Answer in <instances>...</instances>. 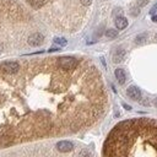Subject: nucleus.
Returning <instances> with one entry per match:
<instances>
[{
	"mask_svg": "<svg viewBox=\"0 0 157 157\" xmlns=\"http://www.w3.org/2000/svg\"><path fill=\"white\" fill-rule=\"evenodd\" d=\"M107 103L101 72L87 59L71 69L59 58L22 60L13 72L0 66V148L87 129Z\"/></svg>",
	"mask_w": 157,
	"mask_h": 157,
	"instance_id": "1",
	"label": "nucleus"
},
{
	"mask_svg": "<svg viewBox=\"0 0 157 157\" xmlns=\"http://www.w3.org/2000/svg\"><path fill=\"white\" fill-rule=\"evenodd\" d=\"M103 157H157V120L134 118L118 123L104 141Z\"/></svg>",
	"mask_w": 157,
	"mask_h": 157,
	"instance_id": "2",
	"label": "nucleus"
},
{
	"mask_svg": "<svg viewBox=\"0 0 157 157\" xmlns=\"http://www.w3.org/2000/svg\"><path fill=\"white\" fill-rule=\"evenodd\" d=\"M33 10H47L48 12L52 11L53 13L61 12H67L72 11L74 15L75 12L78 13L82 9H85L81 4V0H25Z\"/></svg>",
	"mask_w": 157,
	"mask_h": 157,
	"instance_id": "3",
	"label": "nucleus"
},
{
	"mask_svg": "<svg viewBox=\"0 0 157 157\" xmlns=\"http://www.w3.org/2000/svg\"><path fill=\"white\" fill-rule=\"evenodd\" d=\"M44 40V37L43 34L40 33H33L32 36L28 37V44L32 45V47H37V45H40Z\"/></svg>",
	"mask_w": 157,
	"mask_h": 157,
	"instance_id": "4",
	"label": "nucleus"
},
{
	"mask_svg": "<svg viewBox=\"0 0 157 157\" xmlns=\"http://www.w3.org/2000/svg\"><path fill=\"white\" fill-rule=\"evenodd\" d=\"M126 94L129 96V98L134 99V101H139L141 98V91L139 90V87L136 86H130L126 90Z\"/></svg>",
	"mask_w": 157,
	"mask_h": 157,
	"instance_id": "5",
	"label": "nucleus"
},
{
	"mask_svg": "<svg viewBox=\"0 0 157 157\" xmlns=\"http://www.w3.org/2000/svg\"><path fill=\"white\" fill-rule=\"evenodd\" d=\"M56 147H58V150L60 152H69V151H71L74 148V145H72V142H70L67 140H63V141L58 142Z\"/></svg>",
	"mask_w": 157,
	"mask_h": 157,
	"instance_id": "6",
	"label": "nucleus"
},
{
	"mask_svg": "<svg viewBox=\"0 0 157 157\" xmlns=\"http://www.w3.org/2000/svg\"><path fill=\"white\" fill-rule=\"evenodd\" d=\"M124 56H125V50L121 49V48H118L113 54V61L114 63H120L124 59Z\"/></svg>",
	"mask_w": 157,
	"mask_h": 157,
	"instance_id": "7",
	"label": "nucleus"
},
{
	"mask_svg": "<svg viewBox=\"0 0 157 157\" xmlns=\"http://www.w3.org/2000/svg\"><path fill=\"white\" fill-rule=\"evenodd\" d=\"M115 26L118 29H124L126 26H128V20L123 16H119L115 18Z\"/></svg>",
	"mask_w": 157,
	"mask_h": 157,
	"instance_id": "8",
	"label": "nucleus"
},
{
	"mask_svg": "<svg viewBox=\"0 0 157 157\" xmlns=\"http://www.w3.org/2000/svg\"><path fill=\"white\" fill-rule=\"evenodd\" d=\"M114 74H115V77H117V80H118V82H119L120 85H123V83L125 82V78H126L124 70H123V69H117Z\"/></svg>",
	"mask_w": 157,
	"mask_h": 157,
	"instance_id": "9",
	"label": "nucleus"
},
{
	"mask_svg": "<svg viewBox=\"0 0 157 157\" xmlns=\"http://www.w3.org/2000/svg\"><path fill=\"white\" fill-rule=\"evenodd\" d=\"M146 38H147V34H146V33L139 34V36H136V38H135V43H136V44H144L145 40H146Z\"/></svg>",
	"mask_w": 157,
	"mask_h": 157,
	"instance_id": "10",
	"label": "nucleus"
},
{
	"mask_svg": "<svg viewBox=\"0 0 157 157\" xmlns=\"http://www.w3.org/2000/svg\"><path fill=\"white\" fill-rule=\"evenodd\" d=\"M54 43L55 44H58V45H66V43H67V40L65 39V38H61V37H56V38H54Z\"/></svg>",
	"mask_w": 157,
	"mask_h": 157,
	"instance_id": "11",
	"label": "nucleus"
},
{
	"mask_svg": "<svg viewBox=\"0 0 157 157\" xmlns=\"http://www.w3.org/2000/svg\"><path fill=\"white\" fill-rule=\"evenodd\" d=\"M105 36H107L108 38H115V37L118 36V32H117L115 29H107Z\"/></svg>",
	"mask_w": 157,
	"mask_h": 157,
	"instance_id": "12",
	"label": "nucleus"
},
{
	"mask_svg": "<svg viewBox=\"0 0 157 157\" xmlns=\"http://www.w3.org/2000/svg\"><path fill=\"white\" fill-rule=\"evenodd\" d=\"M81 4H82L83 7H87V6L91 5V0H81Z\"/></svg>",
	"mask_w": 157,
	"mask_h": 157,
	"instance_id": "13",
	"label": "nucleus"
},
{
	"mask_svg": "<svg viewBox=\"0 0 157 157\" xmlns=\"http://www.w3.org/2000/svg\"><path fill=\"white\" fill-rule=\"evenodd\" d=\"M147 2H148V0H139L137 5L139 6H145V5H147Z\"/></svg>",
	"mask_w": 157,
	"mask_h": 157,
	"instance_id": "14",
	"label": "nucleus"
},
{
	"mask_svg": "<svg viewBox=\"0 0 157 157\" xmlns=\"http://www.w3.org/2000/svg\"><path fill=\"white\" fill-rule=\"evenodd\" d=\"M155 12H157V4L152 7V10H151V13H155Z\"/></svg>",
	"mask_w": 157,
	"mask_h": 157,
	"instance_id": "15",
	"label": "nucleus"
},
{
	"mask_svg": "<svg viewBox=\"0 0 157 157\" xmlns=\"http://www.w3.org/2000/svg\"><path fill=\"white\" fill-rule=\"evenodd\" d=\"M123 105H124V108H125V109H128V110H129V109H131V108H130V105H128V104H125V103H124Z\"/></svg>",
	"mask_w": 157,
	"mask_h": 157,
	"instance_id": "16",
	"label": "nucleus"
},
{
	"mask_svg": "<svg viewBox=\"0 0 157 157\" xmlns=\"http://www.w3.org/2000/svg\"><path fill=\"white\" fill-rule=\"evenodd\" d=\"M152 21H156V22H157V16H156V15L152 16Z\"/></svg>",
	"mask_w": 157,
	"mask_h": 157,
	"instance_id": "17",
	"label": "nucleus"
},
{
	"mask_svg": "<svg viewBox=\"0 0 157 157\" xmlns=\"http://www.w3.org/2000/svg\"><path fill=\"white\" fill-rule=\"evenodd\" d=\"M155 104H156V105H157V98H156V101H155Z\"/></svg>",
	"mask_w": 157,
	"mask_h": 157,
	"instance_id": "18",
	"label": "nucleus"
}]
</instances>
